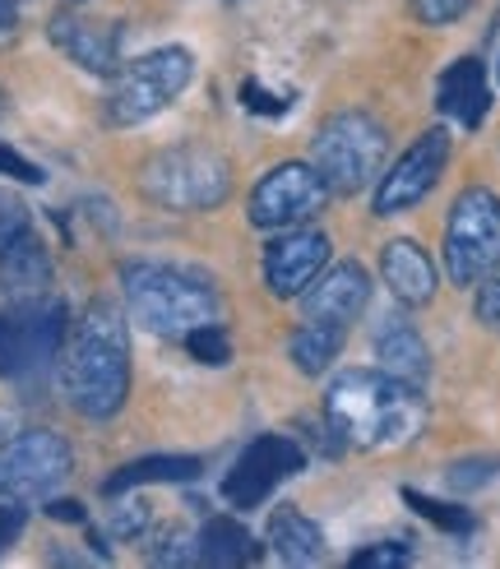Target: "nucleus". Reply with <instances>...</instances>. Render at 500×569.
Here are the masks:
<instances>
[{"label":"nucleus","instance_id":"f257e3e1","mask_svg":"<svg viewBox=\"0 0 500 569\" xmlns=\"http://www.w3.org/2000/svg\"><path fill=\"white\" fill-rule=\"evenodd\" d=\"M61 393L66 403L89 417V421H107L126 408L130 393V329L126 316L111 301H93L83 310V320L74 325L70 343L61 352Z\"/></svg>","mask_w":500,"mask_h":569},{"label":"nucleus","instance_id":"f03ea898","mask_svg":"<svg viewBox=\"0 0 500 569\" xmlns=\"http://www.w3.org/2000/svg\"><path fill=\"white\" fill-rule=\"evenodd\" d=\"M324 421L357 449H394L422 431L427 408L422 389L384 371H343L324 393Z\"/></svg>","mask_w":500,"mask_h":569},{"label":"nucleus","instance_id":"7ed1b4c3","mask_svg":"<svg viewBox=\"0 0 500 569\" xmlns=\"http://www.w3.org/2000/svg\"><path fill=\"white\" fill-rule=\"evenodd\" d=\"M121 288H126L134 325H144L149 333L186 338L190 329L218 320V292H213V282L200 278V273H190V269L134 260V264L121 269Z\"/></svg>","mask_w":500,"mask_h":569},{"label":"nucleus","instance_id":"20e7f679","mask_svg":"<svg viewBox=\"0 0 500 569\" xmlns=\"http://www.w3.org/2000/svg\"><path fill=\"white\" fill-rule=\"evenodd\" d=\"M139 190H144L158 209L204 213L232 194V162L209 144H172V149H158L144 162Z\"/></svg>","mask_w":500,"mask_h":569},{"label":"nucleus","instance_id":"39448f33","mask_svg":"<svg viewBox=\"0 0 500 569\" xmlns=\"http://www.w3.org/2000/svg\"><path fill=\"white\" fill-rule=\"evenodd\" d=\"M384 130L371 111H339L311 139V167L320 181L339 194H357L380 177L384 162Z\"/></svg>","mask_w":500,"mask_h":569},{"label":"nucleus","instance_id":"423d86ee","mask_svg":"<svg viewBox=\"0 0 500 569\" xmlns=\"http://www.w3.org/2000/svg\"><path fill=\"white\" fill-rule=\"evenodd\" d=\"M194 74V56L186 47H158L139 56L126 70L111 74L107 93V126H144L158 111H167Z\"/></svg>","mask_w":500,"mask_h":569},{"label":"nucleus","instance_id":"0eeeda50","mask_svg":"<svg viewBox=\"0 0 500 569\" xmlns=\"http://www.w3.org/2000/svg\"><path fill=\"white\" fill-rule=\"evenodd\" d=\"M444 264L459 288H472L500 269V194L472 186L454 199L444 227Z\"/></svg>","mask_w":500,"mask_h":569},{"label":"nucleus","instance_id":"6e6552de","mask_svg":"<svg viewBox=\"0 0 500 569\" xmlns=\"http://www.w3.org/2000/svg\"><path fill=\"white\" fill-rule=\"evenodd\" d=\"M66 343V306L56 297H33V301H14L0 316V376L23 380L38 376L61 357Z\"/></svg>","mask_w":500,"mask_h":569},{"label":"nucleus","instance_id":"1a4fd4ad","mask_svg":"<svg viewBox=\"0 0 500 569\" xmlns=\"http://www.w3.org/2000/svg\"><path fill=\"white\" fill-rule=\"evenodd\" d=\"M74 472V449L56 431H19L0 445V496L33 505Z\"/></svg>","mask_w":500,"mask_h":569},{"label":"nucleus","instance_id":"9d476101","mask_svg":"<svg viewBox=\"0 0 500 569\" xmlns=\"http://www.w3.org/2000/svg\"><path fill=\"white\" fill-rule=\"evenodd\" d=\"M329 199V186L311 162H283L256 186L250 194V222L264 232H288V227L311 222Z\"/></svg>","mask_w":500,"mask_h":569},{"label":"nucleus","instance_id":"9b49d317","mask_svg":"<svg viewBox=\"0 0 500 569\" xmlns=\"http://www.w3.org/2000/svg\"><path fill=\"white\" fill-rule=\"evenodd\" d=\"M301 468H306V453L297 449V440L260 436L237 453L232 472L222 477V496H228V505H237V509H256L260 500H269V491L278 487V481L297 477Z\"/></svg>","mask_w":500,"mask_h":569},{"label":"nucleus","instance_id":"f8f14e48","mask_svg":"<svg viewBox=\"0 0 500 569\" xmlns=\"http://www.w3.org/2000/svg\"><path fill=\"white\" fill-rule=\"evenodd\" d=\"M444 162H450V134H444V130H427L380 177V186H376V213L380 218H394V213H403L412 204H422V199L431 194V186L440 181Z\"/></svg>","mask_w":500,"mask_h":569},{"label":"nucleus","instance_id":"ddd939ff","mask_svg":"<svg viewBox=\"0 0 500 569\" xmlns=\"http://www.w3.org/2000/svg\"><path fill=\"white\" fill-rule=\"evenodd\" d=\"M329 264V237L316 227H288L264 250V282L273 297H301Z\"/></svg>","mask_w":500,"mask_h":569},{"label":"nucleus","instance_id":"4468645a","mask_svg":"<svg viewBox=\"0 0 500 569\" xmlns=\"http://www.w3.org/2000/svg\"><path fill=\"white\" fill-rule=\"evenodd\" d=\"M47 38L61 47V56H70V61L89 74L111 79L121 70V28L117 23H98L79 10H61V14H51Z\"/></svg>","mask_w":500,"mask_h":569},{"label":"nucleus","instance_id":"2eb2a0df","mask_svg":"<svg viewBox=\"0 0 500 569\" xmlns=\"http://www.w3.org/2000/svg\"><path fill=\"white\" fill-rule=\"evenodd\" d=\"M371 301V278L361 264H333L324 278H316L311 288L301 292L306 320H339L352 325Z\"/></svg>","mask_w":500,"mask_h":569},{"label":"nucleus","instance_id":"dca6fc26","mask_svg":"<svg viewBox=\"0 0 500 569\" xmlns=\"http://www.w3.org/2000/svg\"><path fill=\"white\" fill-rule=\"evenodd\" d=\"M51 250L42 237H33V227L19 232L6 250H0V292L10 301H33L51 292Z\"/></svg>","mask_w":500,"mask_h":569},{"label":"nucleus","instance_id":"f3484780","mask_svg":"<svg viewBox=\"0 0 500 569\" xmlns=\"http://www.w3.org/2000/svg\"><path fill=\"white\" fill-rule=\"evenodd\" d=\"M380 273H384V288L394 292V301H403L412 310L431 306V297H436V264H431V254L417 241H408V237L389 241L380 250Z\"/></svg>","mask_w":500,"mask_h":569},{"label":"nucleus","instance_id":"a211bd4d","mask_svg":"<svg viewBox=\"0 0 500 569\" xmlns=\"http://www.w3.org/2000/svg\"><path fill=\"white\" fill-rule=\"evenodd\" d=\"M436 107L444 111V117H454L459 126L478 130L482 117H487V107H491V89H487L482 61L463 56V61H454L450 70H444L440 83H436Z\"/></svg>","mask_w":500,"mask_h":569},{"label":"nucleus","instance_id":"6ab92c4d","mask_svg":"<svg viewBox=\"0 0 500 569\" xmlns=\"http://www.w3.org/2000/svg\"><path fill=\"white\" fill-rule=\"evenodd\" d=\"M376 361H380L384 376H394V380H403V385H412V389H422L427 376H431V352H427V343H422V333H417L412 325H403V320H389V325L380 329V338H376Z\"/></svg>","mask_w":500,"mask_h":569},{"label":"nucleus","instance_id":"aec40b11","mask_svg":"<svg viewBox=\"0 0 500 569\" xmlns=\"http://www.w3.org/2000/svg\"><path fill=\"white\" fill-rule=\"evenodd\" d=\"M269 547L283 565H320L324 560V532L301 515V509L283 505L269 515Z\"/></svg>","mask_w":500,"mask_h":569},{"label":"nucleus","instance_id":"412c9836","mask_svg":"<svg viewBox=\"0 0 500 569\" xmlns=\"http://www.w3.org/2000/svg\"><path fill=\"white\" fill-rule=\"evenodd\" d=\"M200 459H190V453H153V459H134L126 468H117L107 481H102V491L107 496H126L134 487H149V481H194L200 477Z\"/></svg>","mask_w":500,"mask_h":569},{"label":"nucleus","instance_id":"4be33fe9","mask_svg":"<svg viewBox=\"0 0 500 569\" xmlns=\"http://www.w3.org/2000/svg\"><path fill=\"white\" fill-rule=\"evenodd\" d=\"M200 560H204V565H222V569H232V565H256V560H260V547H256V537H250L246 523L218 515V519H209L204 532H200Z\"/></svg>","mask_w":500,"mask_h":569},{"label":"nucleus","instance_id":"5701e85b","mask_svg":"<svg viewBox=\"0 0 500 569\" xmlns=\"http://www.w3.org/2000/svg\"><path fill=\"white\" fill-rule=\"evenodd\" d=\"M343 338H348V325H339V320H306L292 333V361L306 376H320L333 366V357L343 352Z\"/></svg>","mask_w":500,"mask_h":569},{"label":"nucleus","instance_id":"b1692460","mask_svg":"<svg viewBox=\"0 0 500 569\" xmlns=\"http://www.w3.org/2000/svg\"><path fill=\"white\" fill-rule=\"evenodd\" d=\"M403 500H408L427 523H436V528H444V532H454V537H468L472 528H478V519H472L468 509L440 505V500H431V496H422V491H403Z\"/></svg>","mask_w":500,"mask_h":569},{"label":"nucleus","instance_id":"393cba45","mask_svg":"<svg viewBox=\"0 0 500 569\" xmlns=\"http://www.w3.org/2000/svg\"><path fill=\"white\" fill-rule=\"evenodd\" d=\"M149 560L153 565H190V560H200V537H190L186 528H162L153 537V547H149Z\"/></svg>","mask_w":500,"mask_h":569},{"label":"nucleus","instance_id":"a878e982","mask_svg":"<svg viewBox=\"0 0 500 569\" xmlns=\"http://www.w3.org/2000/svg\"><path fill=\"white\" fill-rule=\"evenodd\" d=\"M186 352L194 361H204V366H228L232 361V343H228V333H222V325H200V329H190L186 333Z\"/></svg>","mask_w":500,"mask_h":569},{"label":"nucleus","instance_id":"bb28decb","mask_svg":"<svg viewBox=\"0 0 500 569\" xmlns=\"http://www.w3.org/2000/svg\"><path fill=\"white\" fill-rule=\"evenodd\" d=\"M496 472H500V459H491V453L482 459L478 453V459H459V463L444 468V481H450L454 491H482L487 481H496Z\"/></svg>","mask_w":500,"mask_h":569},{"label":"nucleus","instance_id":"cd10ccee","mask_svg":"<svg viewBox=\"0 0 500 569\" xmlns=\"http://www.w3.org/2000/svg\"><path fill=\"white\" fill-rule=\"evenodd\" d=\"M149 523H153V515H149V505H144V500H126V505L111 509V532L126 537V542H130V537L144 532Z\"/></svg>","mask_w":500,"mask_h":569},{"label":"nucleus","instance_id":"c85d7f7f","mask_svg":"<svg viewBox=\"0 0 500 569\" xmlns=\"http://www.w3.org/2000/svg\"><path fill=\"white\" fill-rule=\"evenodd\" d=\"M19 232H28V204L14 199L10 190H0V250H6Z\"/></svg>","mask_w":500,"mask_h":569},{"label":"nucleus","instance_id":"c756f323","mask_svg":"<svg viewBox=\"0 0 500 569\" xmlns=\"http://www.w3.org/2000/svg\"><path fill=\"white\" fill-rule=\"evenodd\" d=\"M468 6H472V0H412V14L422 23H431V28H440V23L463 19Z\"/></svg>","mask_w":500,"mask_h":569},{"label":"nucleus","instance_id":"7c9ffc66","mask_svg":"<svg viewBox=\"0 0 500 569\" xmlns=\"http://www.w3.org/2000/svg\"><path fill=\"white\" fill-rule=\"evenodd\" d=\"M412 551L408 547H394V542H380V547H367V551H357L348 565L352 569H394V565H408Z\"/></svg>","mask_w":500,"mask_h":569},{"label":"nucleus","instance_id":"2f4dec72","mask_svg":"<svg viewBox=\"0 0 500 569\" xmlns=\"http://www.w3.org/2000/svg\"><path fill=\"white\" fill-rule=\"evenodd\" d=\"M478 320L500 333V273H487L482 278V288H478Z\"/></svg>","mask_w":500,"mask_h":569},{"label":"nucleus","instance_id":"473e14b6","mask_svg":"<svg viewBox=\"0 0 500 569\" xmlns=\"http://www.w3.org/2000/svg\"><path fill=\"white\" fill-rule=\"evenodd\" d=\"M0 177H14V181H23V186H42V167H33L23 153H14V149L0 144Z\"/></svg>","mask_w":500,"mask_h":569},{"label":"nucleus","instance_id":"72a5a7b5","mask_svg":"<svg viewBox=\"0 0 500 569\" xmlns=\"http://www.w3.org/2000/svg\"><path fill=\"white\" fill-rule=\"evenodd\" d=\"M241 102H246L250 111H264V117H283V111H288V98L264 93L256 79H246V83H241Z\"/></svg>","mask_w":500,"mask_h":569},{"label":"nucleus","instance_id":"f704fd0d","mask_svg":"<svg viewBox=\"0 0 500 569\" xmlns=\"http://www.w3.org/2000/svg\"><path fill=\"white\" fill-rule=\"evenodd\" d=\"M23 523H28V509L19 505V500H10V505H0V556H6V547L14 542V537L23 532Z\"/></svg>","mask_w":500,"mask_h":569},{"label":"nucleus","instance_id":"c9c22d12","mask_svg":"<svg viewBox=\"0 0 500 569\" xmlns=\"http://www.w3.org/2000/svg\"><path fill=\"white\" fill-rule=\"evenodd\" d=\"M47 515H51V519H66V523H83V509H79L74 500H51Z\"/></svg>","mask_w":500,"mask_h":569},{"label":"nucleus","instance_id":"e433bc0d","mask_svg":"<svg viewBox=\"0 0 500 569\" xmlns=\"http://www.w3.org/2000/svg\"><path fill=\"white\" fill-rule=\"evenodd\" d=\"M14 23H19V6H14V0H0V33L14 28Z\"/></svg>","mask_w":500,"mask_h":569},{"label":"nucleus","instance_id":"4c0bfd02","mask_svg":"<svg viewBox=\"0 0 500 569\" xmlns=\"http://www.w3.org/2000/svg\"><path fill=\"white\" fill-rule=\"evenodd\" d=\"M0 117H6V93H0Z\"/></svg>","mask_w":500,"mask_h":569},{"label":"nucleus","instance_id":"58836bf2","mask_svg":"<svg viewBox=\"0 0 500 569\" xmlns=\"http://www.w3.org/2000/svg\"><path fill=\"white\" fill-rule=\"evenodd\" d=\"M70 6H89V0H70Z\"/></svg>","mask_w":500,"mask_h":569},{"label":"nucleus","instance_id":"ea45409f","mask_svg":"<svg viewBox=\"0 0 500 569\" xmlns=\"http://www.w3.org/2000/svg\"><path fill=\"white\" fill-rule=\"evenodd\" d=\"M496 79H500V61H496Z\"/></svg>","mask_w":500,"mask_h":569}]
</instances>
